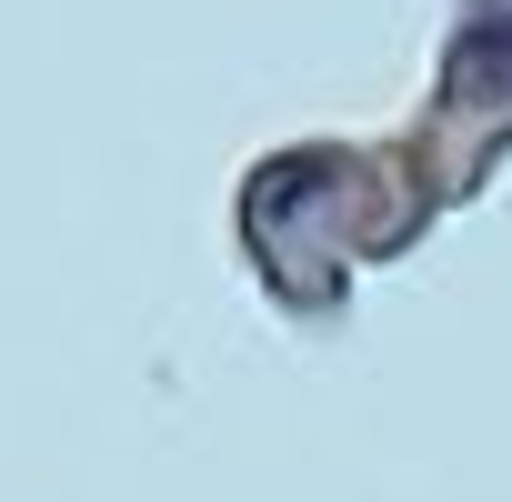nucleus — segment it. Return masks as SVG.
<instances>
[{
  "instance_id": "obj_1",
  "label": "nucleus",
  "mask_w": 512,
  "mask_h": 502,
  "mask_svg": "<svg viewBox=\"0 0 512 502\" xmlns=\"http://www.w3.org/2000/svg\"><path fill=\"white\" fill-rule=\"evenodd\" d=\"M462 71H502V81H512V21H482V31L462 41Z\"/></svg>"
}]
</instances>
